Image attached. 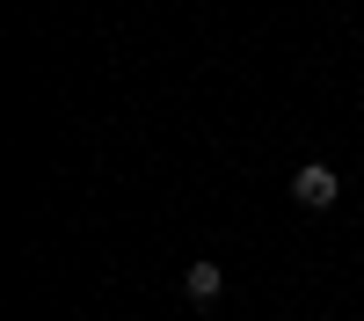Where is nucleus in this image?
Listing matches in <instances>:
<instances>
[{
    "mask_svg": "<svg viewBox=\"0 0 364 321\" xmlns=\"http://www.w3.org/2000/svg\"><path fill=\"white\" fill-rule=\"evenodd\" d=\"M182 285H190V300H219V292H226L219 263H190V278H182Z\"/></svg>",
    "mask_w": 364,
    "mask_h": 321,
    "instance_id": "obj_2",
    "label": "nucleus"
},
{
    "mask_svg": "<svg viewBox=\"0 0 364 321\" xmlns=\"http://www.w3.org/2000/svg\"><path fill=\"white\" fill-rule=\"evenodd\" d=\"M291 197L306 204V212H328V204L343 197V183H336V168H321V161H314V168H299V175H291Z\"/></svg>",
    "mask_w": 364,
    "mask_h": 321,
    "instance_id": "obj_1",
    "label": "nucleus"
}]
</instances>
